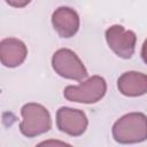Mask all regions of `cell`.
I'll use <instances>...</instances> for the list:
<instances>
[{
  "mask_svg": "<svg viewBox=\"0 0 147 147\" xmlns=\"http://www.w3.org/2000/svg\"><path fill=\"white\" fill-rule=\"evenodd\" d=\"M28 55L25 44L17 38H5L0 41V60L7 68L21 65Z\"/></svg>",
  "mask_w": 147,
  "mask_h": 147,
  "instance_id": "ba28073f",
  "label": "cell"
},
{
  "mask_svg": "<svg viewBox=\"0 0 147 147\" xmlns=\"http://www.w3.org/2000/svg\"><path fill=\"white\" fill-rule=\"evenodd\" d=\"M113 138L119 144H137L147 140V116L142 113H129L113 125Z\"/></svg>",
  "mask_w": 147,
  "mask_h": 147,
  "instance_id": "6da1fadb",
  "label": "cell"
},
{
  "mask_svg": "<svg viewBox=\"0 0 147 147\" xmlns=\"http://www.w3.org/2000/svg\"><path fill=\"white\" fill-rule=\"evenodd\" d=\"M117 88L125 96H140L147 93V75L126 71L117 79Z\"/></svg>",
  "mask_w": 147,
  "mask_h": 147,
  "instance_id": "9c48e42d",
  "label": "cell"
},
{
  "mask_svg": "<svg viewBox=\"0 0 147 147\" xmlns=\"http://www.w3.org/2000/svg\"><path fill=\"white\" fill-rule=\"evenodd\" d=\"M54 71L67 79L83 80L87 77V70L78 55L69 48H60L52 56Z\"/></svg>",
  "mask_w": 147,
  "mask_h": 147,
  "instance_id": "277c9868",
  "label": "cell"
},
{
  "mask_svg": "<svg viewBox=\"0 0 147 147\" xmlns=\"http://www.w3.org/2000/svg\"><path fill=\"white\" fill-rule=\"evenodd\" d=\"M106 40L110 49L122 59H130L136 51L137 36L123 25L115 24L106 30Z\"/></svg>",
  "mask_w": 147,
  "mask_h": 147,
  "instance_id": "5b68a950",
  "label": "cell"
},
{
  "mask_svg": "<svg viewBox=\"0 0 147 147\" xmlns=\"http://www.w3.org/2000/svg\"><path fill=\"white\" fill-rule=\"evenodd\" d=\"M107 92V83L101 76H92L79 85H69L63 90V95L68 101L78 103H95L101 100Z\"/></svg>",
  "mask_w": 147,
  "mask_h": 147,
  "instance_id": "3957f363",
  "label": "cell"
},
{
  "mask_svg": "<svg viewBox=\"0 0 147 147\" xmlns=\"http://www.w3.org/2000/svg\"><path fill=\"white\" fill-rule=\"evenodd\" d=\"M56 125L60 131L71 137H79L86 131L88 119L80 109L61 107L56 111Z\"/></svg>",
  "mask_w": 147,
  "mask_h": 147,
  "instance_id": "8992f818",
  "label": "cell"
},
{
  "mask_svg": "<svg viewBox=\"0 0 147 147\" xmlns=\"http://www.w3.org/2000/svg\"><path fill=\"white\" fill-rule=\"evenodd\" d=\"M141 59H142V61L147 64V38L145 39V41H144V44H142V46H141Z\"/></svg>",
  "mask_w": 147,
  "mask_h": 147,
  "instance_id": "8fae6325",
  "label": "cell"
},
{
  "mask_svg": "<svg viewBox=\"0 0 147 147\" xmlns=\"http://www.w3.org/2000/svg\"><path fill=\"white\" fill-rule=\"evenodd\" d=\"M21 115L23 119L20 123V131L28 138L40 136L52 129L51 114L40 103H25L21 109Z\"/></svg>",
  "mask_w": 147,
  "mask_h": 147,
  "instance_id": "7a4b0ae2",
  "label": "cell"
},
{
  "mask_svg": "<svg viewBox=\"0 0 147 147\" xmlns=\"http://www.w3.org/2000/svg\"><path fill=\"white\" fill-rule=\"evenodd\" d=\"M52 24L61 38H71L79 30V16L70 7H59L52 14Z\"/></svg>",
  "mask_w": 147,
  "mask_h": 147,
  "instance_id": "52a82bcc",
  "label": "cell"
},
{
  "mask_svg": "<svg viewBox=\"0 0 147 147\" xmlns=\"http://www.w3.org/2000/svg\"><path fill=\"white\" fill-rule=\"evenodd\" d=\"M6 2L11 6V7H15V8H23L25 6H28L31 0H6Z\"/></svg>",
  "mask_w": 147,
  "mask_h": 147,
  "instance_id": "30bf717a",
  "label": "cell"
}]
</instances>
